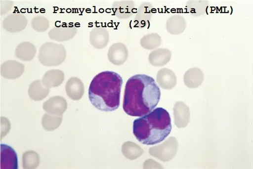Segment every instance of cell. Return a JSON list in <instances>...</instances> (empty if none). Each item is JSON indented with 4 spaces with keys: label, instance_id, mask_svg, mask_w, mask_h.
<instances>
[{
    "label": "cell",
    "instance_id": "obj_1",
    "mask_svg": "<svg viewBox=\"0 0 253 169\" xmlns=\"http://www.w3.org/2000/svg\"><path fill=\"white\" fill-rule=\"evenodd\" d=\"M161 92L154 78L137 75L126 82L123 104L125 112L133 117L151 113L159 103Z\"/></svg>",
    "mask_w": 253,
    "mask_h": 169
},
{
    "label": "cell",
    "instance_id": "obj_2",
    "mask_svg": "<svg viewBox=\"0 0 253 169\" xmlns=\"http://www.w3.org/2000/svg\"><path fill=\"white\" fill-rule=\"evenodd\" d=\"M123 79L118 73L105 71L95 76L88 89V97L93 106L102 112H113L120 104Z\"/></svg>",
    "mask_w": 253,
    "mask_h": 169
},
{
    "label": "cell",
    "instance_id": "obj_3",
    "mask_svg": "<svg viewBox=\"0 0 253 169\" xmlns=\"http://www.w3.org/2000/svg\"><path fill=\"white\" fill-rule=\"evenodd\" d=\"M171 121L168 111L162 108L153 110L148 114L136 119L133 133L142 144L153 145L164 141L170 134Z\"/></svg>",
    "mask_w": 253,
    "mask_h": 169
},
{
    "label": "cell",
    "instance_id": "obj_4",
    "mask_svg": "<svg viewBox=\"0 0 253 169\" xmlns=\"http://www.w3.org/2000/svg\"><path fill=\"white\" fill-rule=\"evenodd\" d=\"M38 57L42 64L45 66H57L65 61L66 50L62 44L48 42L41 46Z\"/></svg>",
    "mask_w": 253,
    "mask_h": 169
},
{
    "label": "cell",
    "instance_id": "obj_5",
    "mask_svg": "<svg viewBox=\"0 0 253 169\" xmlns=\"http://www.w3.org/2000/svg\"><path fill=\"white\" fill-rule=\"evenodd\" d=\"M178 149V142L175 137H170L161 145L151 147L150 155L163 162L171 161L175 157Z\"/></svg>",
    "mask_w": 253,
    "mask_h": 169
},
{
    "label": "cell",
    "instance_id": "obj_6",
    "mask_svg": "<svg viewBox=\"0 0 253 169\" xmlns=\"http://www.w3.org/2000/svg\"><path fill=\"white\" fill-rule=\"evenodd\" d=\"M27 18L22 13H13L3 20V28L10 33H17L24 30L27 26Z\"/></svg>",
    "mask_w": 253,
    "mask_h": 169
},
{
    "label": "cell",
    "instance_id": "obj_7",
    "mask_svg": "<svg viewBox=\"0 0 253 169\" xmlns=\"http://www.w3.org/2000/svg\"><path fill=\"white\" fill-rule=\"evenodd\" d=\"M77 32V29L75 25L66 24L51 29L49 31V36L52 40L62 42L73 39Z\"/></svg>",
    "mask_w": 253,
    "mask_h": 169
},
{
    "label": "cell",
    "instance_id": "obj_8",
    "mask_svg": "<svg viewBox=\"0 0 253 169\" xmlns=\"http://www.w3.org/2000/svg\"><path fill=\"white\" fill-rule=\"evenodd\" d=\"M128 57V49L125 44L117 43L110 47L108 57L112 64L117 66L122 65L127 60Z\"/></svg>",
    "mask_w": 253,
    "mask_h": 169
},
{
    "label": "cell",
    "instance_id": "obj_9",
    "mask_svg": "<svg viewBox=\"0 0 253 169\" xmlns=\"http://www.w3.org/2000/svg\"><path fill=\"white\" fill-rule=\"evenodd\" d=\"M25 66L15 60H9L4 62L1 67V75L3 78L9 80H14L23 75Z\"/></svg>",
    "mask_w": 253,
    "mask_h": 169
},
{
    "label": "cell",
    "instance_id": "obj_10",
    "mask_svg": "<svg viewBox=\"0 0 253 169\" xmlns=\"http://www.w3.org/2000/svg\"><path fill=\"white\" fill-rule=\"evenodd\" d=\"M43 108L47 114L62 116L67 109V100L61 96L52 97L44 103Z\"/></svg>",
    "mask_w": 253,
    "mask_h": 169
},
{
    "label": "cell",
    "instance_id": "obj_11",
    "mask_svg": "<svg viewBox=\"0 0 253 169\" xmlns=\"http://www.w3.org/2000/svg\"><path fill=\"white\" fill-rule=\"evenodd\" d=\"M174 122L178 128L186 127L189 123L191 114L187 105L182 102H177L173 107Z\"/></svg>",
    "mask_w": 253,
    "mask_h": 169
},
{
    "label": "cell",
    "instance_id": "obj_12",
    "mask_svg": "<svg viewBox=\"0 0 253 169\" xmlns=\"http://www.w3.org/2000/svg\"><path fill=\"white\" fill-rule=\"evenodd\" d=\"M18 157L12 149L7 145H1V169H18Z\"/></svg>",
    "mask_w": 253,
    "mask_h": 169
},
{
    "label": "cell",
    "instance_id": "obj_13",
    "mask_svg": "<svg viewBox=\"0 0 253 169\" xmlns=\"http://www.w3.org/2000/svg\"><path fill=\"white\" fill-rule=\"evenodd\" d=\"M109 42V34L106 29L96 27L89 34V42L95 48L102 49L106 47Z\"/></svg>",
    "mask_w": 253,
    "mask_h": 169
},
{
    "label": "cell",
    "instance_id": "obj_14",
    "mask_svg": "<svg viewBox=\"0 0 253 169\" xmlns=\"http://www.w3.org/2000/svg\"><path fill=\"white\" fill-rule=\"evenodd\" d=\"M157 82L161 88L169 90L176 86L177 78L175 73L172 70L164 68L158 71Z\"/></svg>",
    "mask_w": 253,
    "mask_h": 169
},
{
    "label": "cell",
    "instance_id": "obj_15",
    "mask_svg": "<svg viewBox=\"0 0 253 169\" xmlns=\"http://www.w3.org/2000/svg\"><path fill=\"white\" fill-rule=\"evenodd\" d=\"M66 92L67 96L73 100L81 99L84 94L83 83L77 77L71 78L66 84Z\"/></svg>",
    "mask_w": 253,
    "mask_h": 169
},
{
    "label": "cell",
    "instance_id": "obj_16",
    "mask_svg": "<svg viewBox=\"0 0 253 169\" xmlns=\"http://www.w3.org/2000/svg\"><path fill=\"white\" fill-rule=\"evenodd\" d=\"M186 28V19L180 15H173L167 21L166 29L171 35H180L183 33Z\"/></svg>",
    "mask_w": 253,
    "mask_h": 169
},
{
    "label": "cell",
    "instance_id": "obj_17",
    "mask_svg": "<svg viewBox=\"0 0 253 169\" xmlns=\"http://www.w3.org/2000/svg\"><path fill=\"white\" fill-rule=\"evenodd\" d=\"M64 80L65 75L63 71L51 70L44 74L42 83L45 87L50 89L60 86Z\"/></svg>",
    "mask_w": 253,
    "mask_h": 169
},
{
    "label": "cell",
    "instance_id": "obj_18",
    "mask_svg": "<svg viewBox=\"0 0 253 169\" xmlns=\"http://www.w3.org/2000/svg\"><path fill=\"white\" fill-rule=\"evenodd\" d=\"M171 55V52L168 49H157L151 52L149 57V61L152 66L163 67L169 62Z\"/></svg>",
    "mask_w": 253,
    "mask_h": 169
},
{
    "label": "cell",
    "instance_id": "obj_19",
    "mask_svg": "<svg viewBox=\"0 0 253 169\" xmlns=\"http://www.w3.org/2000/svg\"><path fill=\"white\" fill-rule=\"evenodd\" d=\"M204 75L199 68L194 67L188 70L184 76V83L190 88H196L202 84Z\"/></svg>",
    "mask_w": 253,
    "mask_h": 169
},
{
    "label": "cell",
    "instance_id": "obj_20",
    "mask_svg": "<svg viewBox=\"0 0 253 169\" xmlns=\"http://www.w3.org/2000/svg\"><path fill=\"white\" fill-rule=\"evenodd\" d=\"M153 6L149 2L140 5L135 18V23L138 27L144 28L148 25L152 14Z\"/></svg>",
    "mask_w": 253,
    "mask_h": 169
},
{
    "label": "cell",
    "instance_id": "obj_21",
    "mask_svg": "<svg viewBox=\"0 0 253 169\" xmlns=\"http://www.w3.org/2000/svg\"><path fill=\"white\" fill-rule=\"evenodd\" d=\"M113 9L117 17L127 19L134 13L135 4L131 1H117L113 3Z\"/></svg>",
    "mask_w": 253,
    "mask_h": 169
},
{
    "label": "cell",
    "instance_id": "obj_22",
    "mask_svg": "<svg viewBox=\"0 0 253 169\" xmlns=\"http://www.w3.org/2000/svg\"><path fill=\"white\" fill-rule=\"evenodd\" d=\"M36 47L29 42H23L16 47V57L20 60L30 61L33 60L36 54Z\"/></svg>",
    "mask_w": 253,
    "mask_h": 169
},
{
    "label": "cell",
    "instance_id": "obj_23",
    "mask_svg": "<svg viewBox=\"0 0 253 169\" xmlns=\"http://www.w3.org/2000/svg\"><path fill=\"white\" fill-rule=\"evenodd\" d=\"M49 88L45 87L42 81H35L30 84L28 94L31 99L34 101H40L48 96Z\"/></svg>",
    "mask_w": 253,
    "mask_h": 169
},
{
    "label": "cell",
    "instance_id": "obj_24",
    "mask_svg": "<svg viewBox=\"0 0 253 169\" xmlns=\"http://www.w3.org/2000/svg\"><path fill=\"white\" fill-rule=\"evenodd\" d=\"M122 152L126 158L133 161L141 156L144 154V150L134 142L126 141L122 146Z\"/></svg>",
    "mask_w": 253,
    "mask_h": 169
},
{
    "label": "cell",
    "instance_id": "obj_25",
    "mask_svg": "<svg viewBox=\"0 0 253 169\" xmlns=\"http://www.w3.org/2000/svg\"><path fill=\"white\" fill-rule=\"evenodd\" d=\"M162 44L161 37L157 33L146 35L140 40V45L146 50H154Z\"/></svg>",
    "mask_w": 253,
    "mask_h": 169
},
{
    "label": "cell",
    "instance_id": "obj_26",
    "mask_svg": "<svg viewBox=\"0 0 253 169\" xmlns=\"http://www.w3.org/2000/svg\"><path fill=\"white\" fill-rule=\"evenodd\" d=\"M62 116L45 114L42 117V125L47 131L54 130L59 127L62 122Z\"/></svg>",
    "mask_w": 253,
    "mask_h": 169
},
{
    "label": "cell",
    "instance_id": "obj_27",
    "mask_svg": "<svg viewBox=\"0 0 253 169\" xmlns=\"http://www.w3.org/2000/svg\"><path fill=\"white\" fill-rule=\"evenodd\" d=\"M187 12L193 16L202 15L207 11L208 2L205 1H189L187 2Z\"/></svg>",
    "mask_w": 253,
    "mask_h": 169
},
{
    "label": "cell",
    "instance_id": "obj_28",
    "mask_svg": "<svg viewBox=\"0 0 253 169\" xmlns=\"http://www.w3.org/2000/svg\"><path fill=\"white\" fill-rule=\"evenodd\" d=\"M40 163V158L38 153L28 151L23 156V165L24 169H36Z\"/></svg>",
    "mask_w": 253,
    "mask_h": 169
},
{
    "label": "cell",
    "instance_id": "obj_29",
    "mask_svg": "<svg viewBox=\"0 0 253 169\" xmlns=\"http://www.w3.org/2000/svg\"><path fill=\"white\" fill-rule=\"evenodd\" d=\"M32 27L39 33H43L49 28V22L43 16H37L31 22Z\"/></svg>",
    "mask_w": 253,
    "mask_h": 169
},
{
    "label": "cell",
    "instance_id": "obj_30",
    "mask_svg": "<svg viewBox=\"0 0 253 169\" xmlns=\"http://www.w3.org/2000/svg\"><path fill=\"white\" fill-rule=\"evenodd\" d=\"M144 169H162V166L160 163L150 159L145 161L144 164Z\"/></svg>",
    "mask_w": 253,
    "mask_h": 169
}]
</instances>
